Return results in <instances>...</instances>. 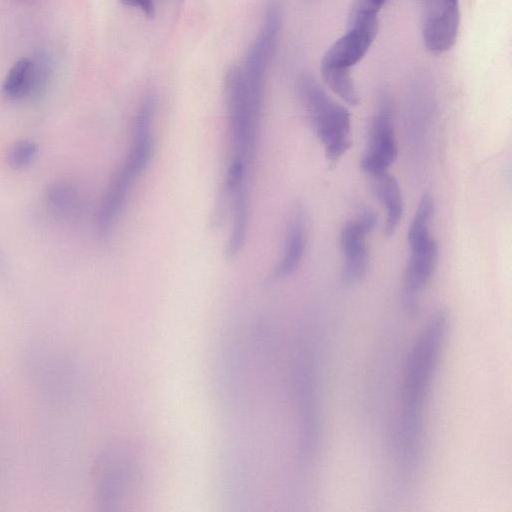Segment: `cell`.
<instances>
[{"label":"cell","instance_id":"1","mask_svg":"<svg viewBox=\"0 0 512 512\" xmlns=\"http://www.w3.org/2000/svg\"><path fill=\"white\" fill-rule=\"evenodd\" d=\"M449 328L447 313L437 311L417 337L406 361L402 389L403 457L413 462L420 445L423 407L428 397Z\"/></svg>","mask_w":512,"mask_h":512},{"label":"cell","instance_id":"2","mask_svg":"<svg viewBox=\"0 0 512 512\" xmlns=\"http://www.w3.org/2000/svg\"><path fill=\"white\" fill-rule=\"evenodd\" d=\"M156 98L146 94L137 108L132 138L126 157L112 176L102 196L95 216V229L99 237H107L119 217L131 188L146 170L154 154V119Z\"/></svg>","mask_w":512,"mask_h":512},{"label":"cell","instance_id":"3","mask_svg":"<svg viewBox=\"0 0 512 512\" xmlns=\"http://www.w3.org/2000/svg\"><path fill=\"white\" fill-rule=\"evenodd\" d=\"M297 87L305 115L324 148L326 160L335 167L352 145L350 112L309 74L299 78Z\"/></svg>","mask_w":512,"mask_h":512},{"label":"cell","instance_id":"4","mask_svg":"<svg viewBox=\"0 0 512 512\" xmlns=\"http://www.w3.org/2000/svg\"><path fill=\"white\" fill-rule=\"evenodd\" d=\"M410 256L405 269L402 286V303L409 314L419 308V298L429 284L436 269L438 245L431 233L407 236Z\"/></svg>","mask_w":512,"mask_h":512},{"label":"cell","instance_id":"5","mask_svg":"<svg viewBox=\"0 0 512 512\" xmlns=\"http://www.w3.org/2000/svg\"><path fill=\"white\" fill-rule=\"evenodd\" d=\"M398 155V146L389 99L381 97L372 118L367 146L360 161L362 171L369 177L388 172Z\"/></svg>","mask_w":512,"mask_h":512},{"label":"cell","instance_id":"6","mask_svg":"<svg viewBox=\"0 0 512 512\" xmlns=\"http://www.w3.org/2000/svg\"><path fill=\"white\" fill-rule=\"evenodd\" d=\"M377 224V214L364 209L354 219L346 222L340 234V246L343 255L341 281L347 286L361 281L369 266L367 236Z\"/></svg>","mask_w":512,"mask_h":512},{"label":"cell","instance_id":"7","mask_svg":"<svg viewBox=\"0 0 512 512\" xmlns=\"http://www.w3.org/2000/svg\"><path fill=\"white\" fill-rule=\"evenodd\" d=\"M421 34L433 54H443L455 44L460 25L459 0H421Z\"/></svg>","mask_w":512,"mask_h":512},{"label":"cell","instance_id":"8","mask_svg":"<svg viewBox=\"0 0 512 512\" xmlns=\"http://www.w3.org/2000/svg\"><path fill=\"white\" fill-rule=\"evenodd\" d=\"M378 31V16L348 21V30L327 49L321 65L351 70L366 55Z\"/></svg>","mask_w":512,"mask_h":512},{"label":"cell","instance_id":"9","mask_svg":"<svg viewBox=\"0 0 512 512\" xmlns=\"http://www.w3.org/2000/svg\"><path fill=\"white\" fill-rule=\"evenodd\" d=\"M49 78V68L44 60L22 57L8 71L2 93L10 101L23 102L38 97Z\"/></svg>","mask_w":512,"mask_h":512},{"label":"cell","instance_id":"10","mask_svg":"<svg viewBox=\"0 0 512 512\" xmlns=\"http://www.w3.org/2000/svg\"><path fill=\"white\" fill-rule=\"evenodd\" d=\"M307 245V216L300 204L294 205L287 217L285 247L273 268L270 279L279 281L294 274L300 267Z\"/></svg>","mask_w":512,"mask_h":512},{"label":"cell","instance_id":"11","mask_svg":"<svg viewBox=\"0 0 512 512\" xmlns=\"http://www.w3.org/2000/svg\"><path fill=\"white\" fill-rule=\"evenodd\" d=\"M43 204L52 217L63 222L78 220L85 208L81 190L66 179L54 180L45 187Z\"/></svg>","mask_w":512,"mask_h":512},{"label":"cell","instance_id":"12","mask_svg":"<svg viewBox=\"0 0 512 512\" xmlns=\"http://www.w3.org/2000/svg\"><path fill=\"white\" fill-rule=\"evenodd\" d=\"M370 179L372 190L386 211L384 233L386 236H391L395 233L403 215V197L400 185L397 179L388 172L370 177Z\"/></svg>","mask_w":512,"mask_h":512},{"label":"cell","instance_id":"13","mask_svg":"<svg viewBox=\"0 0 512 512\" xmlns=\"http://www.w3.org/2000/svg\"><path fill=\"white\" fill-rule=\"evenodd\" d=\"M320 68L324 82L335 94L351 106L358 105L360 99L350 69L327 65Z\"/></svg>","mask_w":512,"mask_h":512},{"label":"cell","instance_id":"14","mask_svg":"<svg viewBox=\"0 0 512 512\" xmlns=\"http://www.w3.org/2000/svg\"><path fill=\"white\" fill-rule=\"evenodd\" d=\"M39 154L38 144L31 139H20L13 142L7 149L6 162L14 170L30 167Z\"/></svg>","mask_w":512,"mask_h":512},{"label":"cell","instance_id":"15","mask_svg":"<svg viewBox=\"0 0 512 512\" xmlns=\"http://www.w3.org/2000/svg\"><path fill=\"white\" fill-rule=\"evenodd\" d=\"M386 0H353L349 9L348 21L376 17Z\"/></svg>","mask_w":512,"mask_h":512},{"label":"cell","instance_id":"16","mask_svg":"<svg viewBox=\"0 0 512 512\" xmlns=\"http://www.w3.org/2000/svg\"><path fill=\"white\" fill-rule=\"evenodd\" d=\"M1 264H2V258H1V255H0V266H1Z\"/></svg>","mask_w":512,"mask_h":512}]
</instances>
